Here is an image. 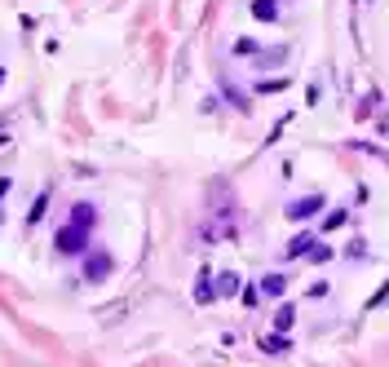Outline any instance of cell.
Returning a JSON list of instances; mask_svg holds the SVG:
<instances>
[{
  "mask_svg": "<svg viewBox=\"0 0 389 367\" xmlns=\"http://www.w3.org/2000/svg\"><path fill=\"white\" fill-rule=\"evenodd\" d=\"M306 261H314V265H323V261H332V248H323V243H314Z\"/></svg>",
  "mask_w": 389,
  "mask_h": 367,
  "instance_id": "15",
  "label": "cell"
},
{
  "mask_svg": "<svg viewBox=\"0 0 389 367\" xmlns=\"http://www.w3.org/2000/svg\"><path fill=\"white\" fill-rule=\"evenodd\" d=\"M239 275H234V270H226V275H217V296H239Z\"/></svg>",
  "mask_w": 389,
  "mask_h": 367,
  "instance_id": "7",
  "label": "cell"
},
{
  "mask_svg": "<svg viewBox=\"0 0 389 367\" xmlns=\"http://www.w3.org/2000/svg\"><path fill=\"white\" fill-rule=\"evenodd\" d=\"M318 208H328V199L318 195V191H310L306 199H292V204H287V217H292V222H310Z\"/></svg>",
  "mask_w": 389,
  "mask_h": 367,
  "instance_id": "2",
  "label": "cell"
},
{
  "mask_svg": "<svg viewBox=\"0 0 389 367\" xmlns=\"http://www.w3.org/2000/svg\"><path fill=\"white\" fill-rule=\"evenodd\" d=\"M0 142H5V133H0Z\"/></svg>",
  "mask_w": 389,
  "mask_h": 367,
  "instance_id": "19",
  "label": "cell"
},
{
  "mask_svg": "<svg viewBox=\"0 0 389 367\" xmlns=\"http://www.w3.org/2000/svg\"><path fill=\"white\" fill-rule=\"evenodd\" d=\"M5 191H9V177H0V199H5Z\"/></svg>",
  "mask_w": 389,
  "mask_h": 367,
  "instance_id": "17",
  "label": "cell"
},
{
  "mask_svg": "<svg viewBox=\"0 0 389 367\" xmlns=\"http://www.w3.org/2000/svg\"><path fill=\"white\" fill-rule=\"evenodd\" d=\"M292 323H297V306H279L275 327H279V332H292Z\"/></svg>",
  "mask_w": 389,
  "mask_h": 367,
  "instance_id": "10",
  "label": "cell"
},
{
  "mask_svg": "<svg viewBox=\"0 0 389 367\" xmlns=\"http://www.w3.org/2000/svg\"><path fill=\"white\" fill-rule=\"evenodd\" d=\"M93 222H97V208H93V204H76V208H71V226L93 230Z\"/></svg>",
  "mask_w": 389,
  "mask_h": 367,
  "instance_id": "6",
  "label": "cell"
},
{
  "mask_svg": "<svg viewBox=\"0 0 389 367\" xmlns=\"http://www.w3.org/2000/svg\"><path fill=\"white\" fill-rule=\"evenodd\" d=\"M261 292L270 296V301H275V296L287 292V279H283V275H265V279H261Z\"/></svg>",
  "mask_w": 389,
  "mask_h": 367,
  "instance_id": "8",
  "label": "cell"
},
{
  "mask_svg": "<svg viewBox=\"0 0 389 367\" xmlns=\"http://www.w3.org/2000/svg\"><path fill=\"white\" fill-rule=\"evenodd\" d=\"M345 222H349V212H345V208H332V212L323 217V230H336V226H345Z\"/></svg>",
  "mask_w": 389,
  "mask_h": 367,
  "instance_id": "13",
  "label": "cell"
},
{
  "mask_svg": "<svg viewBox=\"0 0 389 367\" xmlns=\"http://www.w3.org/2000/svg\"><path fill=\"white\" fill-rule=\"evenodd\" d=\"M84 248H89V230L84 226H62L58 230V253L62 257H80Z\"/></svg>",
  "mask_w": 389,
  "mask_h": 367,
  "instance_id": "1",
  "label": "cell"
},
{
  "mask_svg": "<svg viewBox=\"0 0 389 367\" xmlns=\"http://www.w3.org/2000/svg\"><path fill=\"white\" fill-rule=\"evenodd\" d=\"M111 253H102V248H93V253L89 257H84V279H89V283H102L107 275H111Z\"/></svg>",
  "mask_w": 389,
  "mask_h": 367,
  "instance_id": "3",
  "label": "cell"
},
{
  "mask_svg": "<svg viewBox=\"0 0 389 367\" xmlns=\"http://www.w3.org/2000/svg\"><path fill=\"white\" fill-rule=\"evenodd\" d=\"M0 85H5V66H0Z\"/></svg>",
  "mask_w": 389,
  "mask_h": 367,
  "instance_id": "18",
  "label": "cell"
},
{
  "mask_svg": "<svg viewBox=\"0 0 389 367\" xmlns=\"http://www.w3.org/2000/svg\"><path fill=\"white\" fill-rule=\"evenodd\" d=\"M283 62H287V44H275L270 54H261V71L265 66H283Z\"/></svg>",
  "mask_w": 389,
  "mask_h": 367,
  "instance_id": "11",
  "label": "cell"
},
{
  "mask_svg": "<svg viewBox=\"0 0 389 367\" xmlns=\"http://www.w3.org/2000/svg\"><path fill=\"white\" fill-rule=\"evenodd\" d=\"M310 248H314V235H297V239H287L283 257L287 261H301V257H310Z\"/></svg>",
  "mask_w": 389,
  "mask_h": 367,
  "instance_id": "4",
  "label": "cell"
},
{
  "mask_svg": "<svg viewBox=\"0 0 389 367\" xmlns=\"http://www.w3.org/2000/svg\"><path fill=\"white\" fill-rule=\"evenodd\" d=\"M252 18H261V23H279V0H252Z\"/></svg>",
  "mask_w": 389,
  "mask_h": 367,
  "instance_id": "5",
  "label": "cell"
},
{
  "mask_svg": "<svg viewBox=\"0 0 389 367\" xmlns=\"http://www.w3.org/2000/svg\"><path fill=\"white\" fill-rule=\"evenodd\" d=\"M213 296H217V288H213V283H208V275H204V279L195 283V301H199V306H208Z\"/></svg>",
  "mask_w": 389,
  "mask_h": 367,
  "instance_id": "12",
  "label": "cell"
},
{
  "mask_svg": "<svg viewBox=\"0 0 389 367\" xmlns=\"http://www.w3.org/2000/svg\"><path fill=\"white\" fill-rule=\"evenodd\" d=\"M44 208H49V195H40L36 204H31V212H27V226H36L40 217H44Z\"/></svg>",
  "mask_w": 389,
  "mask_h": 367,
  "instance_id": "14",
  "label": "cell"
},
{
  "mask_svg": "<svg viewBox=\"0 0 389 367\" xmlns=\"http://www.w3.org/2000/svg\"><path fill=\"white\" fill-rule=\"evenodd\" d=\"M389 301V279L381 283V292H371V301H367V310H376V306H385Z\"/></svg>",
  "mask_w": 389,
  "mask_h": 367,
  "instance_id": "16",
  "label": "cell"
},
{
  "mask_svg": "<svg viewBox=\"0 0 389 367\" xmlns=\"http://www.w3.org/2000/svg\"><path fill=\"white\" fill-rule=\"evenodd\" d=\"M257 345H261V354H287V337H283V332H279V337H261Z\"/></svg>",
  "mask_w": 389,
  "mask_h": 367,
  "instance_id": "9",
  "label": "cell"
}]
</instances>
